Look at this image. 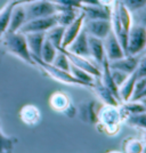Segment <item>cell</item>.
I'll return each mask as SVG.
<instances>
[{"label": "cell", "mask_w": 146, "mask_h": 153, "mask_svg": "<svg viewBox=\"0 0 146 153\" xmlns=\"http://www.w3.org/2000/svg\"><path fill=\"white\" fill-rule=\"evenodd\" d=\"M80 6H87V5H99L97 0H76Z\"/></svg>", "instance_id": "8d00e7d4"}, {"label": "cell", "mask_w": 146, "mask_h": 153, "mask_svg": "<svg viewBox=\"0 0 146 153\" xmlns=\"http://www.w3.org/2000/svg\"><path fill=\"white\" fill-rule=\"evenodd\" d=\"M140 101L144 103V105H145V108H146V101H145V100H140Z\"/></svg>", "instance_id": "60d3db41"}, {"label": "cell", "mask_w": 146, "mask_h": 153, "mask_svg": "<svg viewBox=\"0 0 146 153\" xmlns=\"http://www.w3.org/2000/svg\"><path fill=\"white\" fill-rule=\"evenodd\" d=\"M50 64H53L54 66H56V68L61 69V70L70 71V66H71L70 61H69L67 56H66L62 51H57V54H56V56L54 58L53 63H50Z\"/></svg>", "instance_id": "f546056e"}, {"label": "cell", "mask_w": 146, "mask_h": 153, "mask_svg": "<svg viewBox=\"0 0 146 153\" xmlns=\"http://www.w3.org/2000/svg\"><path fill=\"white\" fill-rule=\"evenodd\" d=\"M125 120L119 106L104 105L97 111V126L98 129L107 135H116L121 127V122Z\"/></svg>", "instance_id": "7a4b0ae2"}, {"label": "cell", "mask_w": 146, "mask_h": 153, "mask_svg": "<svg viewBox=\"0 0 146 153\" xmlns=\"http://www.w3.org/2000/svg\"><path fill=\"white\" fill-rule=\"evenodd\" d=\"M88 44H89V57L91 58V59H94L96 64L102 65L103 61L105 59V51H104L103 40L89 36Z\"/></svg>", "instance_id": "e0dca14e"}, {"label": "cell", "mask_w": 146, "mask_h": 153, "mask_svg": "<svg viewBox=\"0 0 146 153\" xmlns=\"http://www.w3.org/2000/svg\"><path fill=\"white\" fill-rule=\"evenodd\" d=\"M91 88L94 89L96 96L101 100V102H102L104 105L119 106V105L121 104V103L116 100V97L111 93V90L107 89V88L104 86V83L102 82L101 78H96L94 83H93V87H91Z\"/></svg>", "instance_id": "4fadbf2b"}, {"label": "cell", "mask_w": 146, "mask_h": 153, "mask_svg": "<svg viewBox=\"0 0 146 153\" xmlns=\"http://www.w3.org/2000/svg\"><path fill=\"white\" fill-rule=\"evenodd\" d=\"M84 19H86L84 14H83L82 10H80L79 14H78V16L74 19V21L67 26H65L63 41H62V48H66L74 40V38H76V36L79 34V32L82 30Z\"/></svg>", "instance_id": "30bf717a"}, {"label": "cell", "mask_w": 146, "mask_h": 153, "mask_svg": "<svg viewBox=\"0 0 146 153\" xmlns=\"http://www.w3.org/2000/svg\"><path fill=\"white\" fill-rule=\"evenodd\" d=\"M120 110L121 112H122V114H123V117L126 118L127 115L145 112L146 108L142 101H128V102L121 103Z\"/></svg>", "instance_id": "603a6c76"}, {"label": "cell", "mask_w": 146, "mask_h": 153, "mask_svg": "<svg viewBox=\"0 0 146 153\" xmlns=\"http://www.w3.org/2000/svg\"><path fill=\"white\" fill-rule=\"evenodd\" d=\"M118 1L121 2L126 8H128L131 13L135 10H138L146 5V0H118Z\"/></svg>", "instance_id": "1f68e13d"}, {"label": "cell", "mask_w": 146, "mask_h": 153, "mask_svg": "<svg viewBox=\"0 0 146 153\" xmlns=\"http://www.w3.org/2000/svg\"><path fill=\"white\" fill-rule=\"evenodd\" d=\"M58 51H63L64 54L67 56V58H69V61H70V63L72 65H74V66L79 68V69H82V70L87 71L90 74H93L95 78H99L101 76V74H102L101 69L96 64L93 63L89 57H83V56H80V55H76V54L70 53V51H67L64 48H61Z\"/></svg>", "instance_id": "9c48e42d"}, {"label": "cell", "mask_w": 146, "mask_h": 153, "mask_svg": "<svg viewBox=\"0 0 146 153\" xmlns=\"http://www.w3.org/2000/svg\"><path fill=\"white\" fill-rule=\"evenodd\" d=\"M122 152L123 153H144L145 152V144L142 140L129 137L123 140L122 144Z\"/></svg>", "instance_id": "cb8c5ba5"}, {"label": "cell", "mask_w": 146, "mask_h": 153, "mask_svg": "<svg viewBox=\"0 0 146 153\" xmlns=\"http://www.w3.org/2000/svg\"><path fill=\"white\" fill-rule=\"evenodd\" d=\"M17 138L13 136H7L0 128V153H12Z\"/></svg>", "instance_id": "f1b7e54d"}, {"label": "cell", "mask_w": 146, "mask_h": 153, "mask_svg": "<svg viewBox=\"0 0 146 153\" xmlns=\"http://www.w3.org/2000/svg\"><path fill=\"white\" fill-rule=\"evenodd\" d=\"M79 115L83 121L97 123V112H95V110H94V103L82 104L80 108Z\"/></svg>", "instance_id": "83f0119b"}, {"label": "cell", "mask_w": 146, "mask_h": 153, "mask_svg": "<svg viewBox=\"0 0 146 153\" xmlns=\"http://www.w3.org/2000/svg\"><path fill=\"white\" fill-rule=\"evenodd\" d=\"M80 10H82L87 19H111V9L101 5H87L80 6Z\"/></svg>", "instance_id": "5bb4252c"}, {"label": "cell", "mask_w": 146, "mask_h": 153, "mask_svg": "<svg viewBox=\"0 0 146 153\" xmlns=\"http://www.w3.org/2000/svg\"><path fill=\"white\" fill-rule=\"evenodd\" d=\"M142 140H143V143L146 145V129L145 130H143V137H142Z\"/></svg>", "instance_id": "74e56055"}, {"label": "cell", "mask_w": 146, "mask_h": 153, "mask_svg": "<svg viewBox=\"0 0 146 153\" xmlns=\"http://www.w3.org/2000/svg\"><path fill=\"white\" fill-rule=\"evenodd\" d=\"M135 72H136L137 78L146 76V53H145V55L139 59L138 65H137V69H136Z\"/></svg>", "instance_id": "836d02e7"}, {"label": "cell", "mask_w": 146, "mask_h": 153, "mask_svg": "<svg viewBox=\"0 0 146 153\" xmlns=\"http://www.w3.org/2000/svg\"><path fill=\"white\" fill-rule=\"evenodd\" d=\"M57 25L56 23V19L55 16L51 15V16H47V17H39V19H33L26 21L25 24L21 27L19 32L22 33H39V32H42L46 33L50 27Z\"/></svg>", "instance_id": "52a82bcc"}, {"label": "cell", "mask_w": 146, "mask_h": 153, "mask_svg": "<svg viewBox=\"0 0 146 153\" xmlns=\"http://www.w3.org/2000/svg\"><path fill=\"white\" fill-rule=\"evenodd\" d=\"M136 80H137V76H136V72H133L126 79L125 82L119 86V97L121 100V103L128 102L131 100Z\"/></svg>", "instance_id": "44dd1931"}, {"label": "cell", "mask_w": 146, "mask_h": 153, "mask_svg": "<svg viewBox=\"0 0 146 153\" xmlns=\"http://www.w3.org/2000/svg\"><path fill=\"white\" fill-rule=\"evenodd\" d=\"M64 30L65 27L61 25H55L50 27L48 31L46 32V39L49 40L53 45L56 48L61 49L62 48V41H63V36H64Z\"/></svg>", "instance_id": "7402d4cb"}, {"label": "cell", "mask_w": 146, "mask_h": 153, "mask_svg": "<svg viewBox=\"0 0 146 153\" xmlns=\"http://www.w3.org/2000/svg\"><path fill=\"white\" fill-rule=\"evenodd\" d=\"M98 4L103 7H106V8H112L114 6V4L116 2V0H97Z\"/></svg>", "instance_id": "d590c367"}, {"label": "cell", "mask_w": 146, "mask_h": 153, "mask_svg": "<svg viewBox=\"0 0 146 153\" xmlns=\"http://www.w3.org/2000/svg\"><path fill=\"white\" fill-rule=\"evenodd\" d=\"M83 29L88 36L98 39H104L112 30L111 19H84Z\"/></svg>", "instance_id": "8992f818"}, {"label": "cell", "mask_w": 146, "mask_h": 153, "mask_svg": "<svg viewBox=\"0 0 146 153\" xmlns=\"http://www.w3.org/2000/svg\"><path fill=\"white\" fill-rule=\"evenodd\" d=\"M2 46L9 54L19 57L29 65H36L26 42L25 34L22 32H5L1 37Z\"/></svg>", "instance_id": "6da1fadb"}, {"label": "cell", "mask_w": 146, "mask_h": 153, "mask_svg": "<svg viewBox=\"0 0 146 153\" xmlns=\"http://www.w3.org/2000/svg\"><path fill=\"white\" fill-rule=\"evenodd\" d=\"M88 37V33L84 31V29L82 27V30L79 32V34L74 38V40L64 49H66L70 53H73L76 55H80L83 57H89Z\"/></svg>", "instance_id": "7c38bea8"}, {"label": "cell", "mask_w": 146, "mask_h": 153, "mask_svg": "<svg viewBox=\"0 0 146 153\" xmlns=\"http://www.w3.org/2000/svg\"><path fill=\"white\" fill-rule=\"evenodd\" d=\"M139 62V58L137 56H131V55H126L122 58L119 59H115L110 62V68L111 69H116V70H120L126 72L128 74H131L133 73L136 69H137V65Z\"/></svg>", "instance_id": "9a60e30c"}, {"label": "cell", "mask_w": 146, "mask_h": 153, "mask_svg": "<svg viewBox=\"0 0 146 153\" xmlns=\"http://www.w3.org/2000/svg\"><path fill=\"white\" fill-rule=\"evenodd\" d=\"M49 105L50 108L59 113L70 114V111L73 110L70 96L64 91H55L49 97Z\"/></svg>", "instance_id": "8fae6325"}, {"label": "cell", "mask_w": 146, "mask_h": 153, "mask_svg": "<svg viewBox=\"0 0 146 153\" xmlns=\"http://www.w3.org/2000/svg\"><path fill=\"white\" fill-rule=\"evenodd\" d=\"M36 65H38L41 70L48 76H50L51 79L56 80L58 82L64 83V85H72V86H81V87H87L86 85L81 81H79L74 76L71 74L70 71H64L58 69L56 66H54L50 63H46L44 61H41L39 57H32Z\"/></svg>", "instance_id": "3957f363"}, {"label": "cell", "mask_w": 146, "mask_h": 153, "mask_svg": "<svg viewBox=\"0 0 146 153\" xmlns=\"http://www.w3.org/2000/svg\"><path fill=\"white\" fill-rule=\"evenodd\" d=\"M111 76H112V79H113V81L115 82V85H116L118 88H119V86H121L122 83L125 82L126 79H127L130 74H128V73L123 72V71L116 70V69H111Z\"/></svg>", "instance_id": "d6a6232c"}, {"label": "cell", "mask_w": 146, "mask_h": 153, "mask_svg": "<svg viewBox=\"0 0 146 153\" xmlns=\"http://www.w3.org/2000/svg\"><path fill=\"white\" fill-rule=\"evenodd\" d=\"M41 118V113L36 105L27 104L24 105L19 111V119L23 123H25L27 126H36Z\"/></svg>", "instance_id": "d6986e66"}, {"label": "cell", "mask_w": 146, "mask_h": 153, "mask_svg": "<svg viewBox=\"0 0 146 153\" xmlns=\"http://www.w3.org/2000/svg\"><path fill=\"white\" fill-rule=\"evenodd\" d=\"M123 121L126 122L128 126H130V127L145 130L146 129V111L145 112H140V113H136V114L127 115Z\"/></svg>", "instance_id": "484cf974"}, {"label": "cell", "mask_w": 146, "mask_h": 153, "mask_svg": "<svg viewBox=\"0 0 146 153\" xmlns=\"http://www.w3.org/2000/svg\"><path fill=\"white\" fill-rule=\"evenodd\" d=\"M145 51V53H146V47H145V51Z\"/></svg>", "instance_id": "b9f144b4"}, {"label": "cell", "mask_w": 146, "mask_h": 153, "mask_svg": "<svg viewBox=\"0 0 146 153\" xmlns=\"http://www.w3.org/2000/svg\"><path fill=\"white\" fill-rule=\"evenodd\" d=\"M26 14L25 9L23 5H17L14 7L10 19H9V23H8V27H7L6 32H17L21 30V27L25 24Z\"/></svg>", "instance_id": "2e32d148"}, {"label": "cell", "mask_w": 146, "mask_h": 153, "mask_svg": "<svg viewBox=\"0 0 146 153\" xmlns=\"http://www.w3.org/2000/svg\"><path fill=\"white\" fill-rule=\"evenodd\" d=\"M25 9L26 19H39V17H47L51 16L57 12V6L50 2L49 0H37L30 4L23 5Z\"/></svg>", "instance_id": "5b68a950"}, {"label": "cell", "mask_w": 146, "mask_h": 153, "mask_svg": "<svg viewBox=\"0 0 146 153\" xmlns=\"http://www.w3.org/2000/svg\"><path fill=\"white\" fill-rule=\"evenodd\" d=\"M57 48L51 44L49 40L44 39V45L41 48V54H40V59L46 63H53L54 58L57 54Z\"/></svg>", "instance_id": "4316f807"}, {"label": "cell", "mask_w": 146, "mask_h": 153, "mask_svg": "<svg viewBox=\"0 0 146 153\" xmlns=\"http://www.w3.org/2000/svg\"><path fill=\"white\" fill-rule=\"evenodd\" d=\"M108 153H120L119 151H110Z\"/></svg>", "instance_id": "ab89813d"}, {"label": "cell", "mask_w": 146, "mask_h": 153, "mask_svg": "<svg viewBox=\"0 0 146 153\" xmlns=\"http://www.w3.org/2000/svg\"><path fill=\"white\" fill-rule=\"evenodd\" d=\"M146 47V29L138 24H133L128 32L126 55L138 56L145 51Z\"/></svg>", "instance_id": "277c9868"}, {"label": "cell", "mask_w": 146, "mask_h": 153, "mask_svg": "<svg viewBox=\"0 0 146 153\" xmlns=\"http://www.w3.org/2000/svg\"><path fill=\"white\" fill-rule=\"evenodd\" d=\"M144 100H145V101H146V98H144Z\"/></svg>", "instance_id": "7bdbcfd3"}, {"label": "cell", "mask_w": 146, "mask_h": 153, "mask_svg": "<svg viewBox=\"0 0 146 153\" xmlns=\"http://www.w3.org/2000/svg\"><path fill=\"white\" fill-rule=\"evenodd\" d=\"M70 72L76 79H78L79 81L83 82L87 87H90V88L93 87V83H94L96 78L93 74H90L89 72L82 70V69H79V68H76V66L72 65V64H71L70 66Z\"/></svg>", "instance_id": "d4e9b609"}, {"label": "cell", "mask_w": 146, "mask_h": 153, "mask_svg": "<svg viewBox=\"0 0 146 153\" xmlns=\"http://www.w3.org/2000/svg\"><path fill=\"white\" fill-rule=\"evenodd\" d=\"M103 45H104V51H105V57L108 59V62H112V61L126 56V53L113 30H111L107 36L103 39Z\"/></svg>", "instance_id": "ba28073f"}, {"label": "cell", "mask_w": 146, "mask_h": 153, "mask_svg": "<svg viewBox=\"0 0 146 153\" xmlns=\"http://www.w3.org/2000/svg\"><path fill=\"white\" fill-rule=\"evenodd\" d=\"M50 2L55 4L57 7H73V8H80V5L76 0H49Z\"/></svg>", "instance_id": "e575fe53"}, {"label": "cell", "mask_w": 146, "mask_h": 153, "mask_svg": "<svg viewBox=\"0 0 146 153\" xmlns=\"http://www.w3.org/2000/svg\"><path fill=\"white\" fill-rule=\"evenodd\" d=\"M144 98H146V87H145V89L143 90V93H142V95H140L139 101H140V100H144Z\"/></svg>", "instance_id": "f35d334b"}, {"label": "cell", "mask_w": 146, "mask_h": 153, "mask_svg": "<svg viewBox=\"0 0 146 153\" xmlns=\"http://www.w3.org/2000/svg\"><path fill=\"white\" fill-rule=\"evenodd\" d=\"M131 14H133V24H138L146 29V5L138 10L133 12Z\"/></svg>", "instance_id": "4dcf8cb0"}, {"label": "cell", "mask_w": 146, "mask_h": 153, "mask_svg": "<svg viewBox=\"0 0 146 153\" xmlns=\"http://www.w3.org/2000/svg\"><path fill=\"white\" fill-rule=\"evenodd\" d=\"M25 39L32 57L40 58L41 48H42L44 41V39H46V34L42 33V32H39V33H26Z\"/></svg>", "instance_id": "ffe728a7"}, {"label": "cell", "mask_w": 146, "mask_h": 153, "mask_svg": "<svg viewBox=\"0 0 146 153\" xmlns=\"http://www.w3.org/2000/svg\"><path fill=\"white\" fill-rule=\"evenodd\" d=\"M80 12L79 8H73V7H57V12L54 14L55 19L57 25L61 26H67L71 24L74 19L78 16Z\"/></svg>", "instance_id": "ac0fdd59"}]
</instances>
